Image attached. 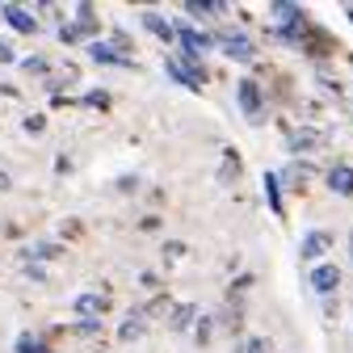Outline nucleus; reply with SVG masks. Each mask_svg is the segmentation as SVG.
I'll list each match as a JSON object with an SVG mask.
<instances>
[{"mask_svg":"<svg viewBox=\"0 0 353 353\" xmlns=\"http://www.w3.org/2000/svg\"><path fill=\"white\" fill-rule=\"evenodd\" d=\"M13 59V51H9V42H0V63H9Z\"/></svg>","mask_w":353,"mask_h":353,"instance_id":"nucleus-19","label":"nucleus"},{"mask_svg":"<svg viewBox=\"0 0 353 353\" xmlns=\"http://www.w3.org/2000/svg\"><path fill=\"white\" fill-rule=\"evenodd\" d=\"M42 68H47V59H42V55H30L26 59V72H42Z\"/></svg>","mask_w":353,"mask_h":353,"instance_id":"nucleus-18","label":"nucleus"},{"mask_svg":"<svg viewBox=\"0 0 353 353\" xmlns=\"http://www.w3.org/2000/svg\"><path fill=\"white\" fill-rule=\"evenodd\" d=\"M139 332H143V316H130V320L118 328V341H135Z\"/></svg>","mask_w":353,"mask_h":353,"instance_id":"nucleus-13","label":"nucleus"},{"mask_svg":"<svg viewBox=\"0 0 353 353\" xmlns=\"http://www.w3.org/2000/svg\"><path fill=\"white\" fill-rule=\"evenodd\" d=\"M164 68H168V76H172V80H181L185 88H202V80H206V76H202V68L194 63V55H185V59H168Z\"/></svg>","mask_w":353,"mask_h":353,"instance_id":"nucleus-1","label":"nucleus"},{"mask_svg":"<svg viewBox=\"0 0 353 353\" xmlns=\"http://www.w3.org/2000/svg\"><path fill=\"white\" fill-rule=\"evenodd\" d=\"M93 59L97 63H126V55H118L114 47H105V42H93Z\"/></svg>","mask_w":353,"mask_h":353,"instance_id":"nucleus-12","label":"nucleus"},{"mask_svg":"<svg viewBox=\"0 0 353 353\" xmlns=\"http://www.w3.org/2000/svg\"><path fill=\"white\" fill-rule=\"evenodd\" d=\"M240 353H265V341L261 336H252V341H244V349Z\"/></svg>","mask_w":353,"mask_h":353,"instance_id":"nucleus-17","label":"nucleus"},{"mask_svg":"<svg viewBox=\"0 0 353 353\" xmlns=\"http://www.w3.org/2000/svg\"><path fill=\"white\" fill-rule=\"evenodd\" d=\"M190 320H194V307L185 303V307H176V316H172V328H185Z\"/></svg>","mask_w":353,"mask_h":353,"instance_id":"nucleus-14","label":"nucleus"},{"mask_svg":"<svg viewBox=\"0 0 353 353\" xmlns=\"http://www.w3.org/2000/svg\"><path fill=\"white\" fill-rule=\"evenodd\" d=\"M185 13L190 17H214V13H223V5H219V0H190Z\"/></svg>","mask_w":353,"mask_h":353,"instance_id":"nucleus-11","label":"nucleus"},{"mask_svg":"<svg viewBox=\"0 0 353 353\" xmlns=\"http://www.w3.org/2000/svg\"><path fill=\"white\" fill-rule=\"evenodd\" d=\"M349 244H353V240H349Z\"/></svg>","mask_w":353,"mask_h":353,"instance_id":"nucleus-22","label":"nucleus"},{"mask_svg":"<svg viewBox=\"0 0 353 353\" xmlns=\"http://www.w3.org/2000/svg\"><path fill=\"white\" fill-rule=\"evenodd\" d=\"M21 353H47V345L34 341V336H21Z\"/></svg>","mask_w":353,"mask_h":353,"instance_id":"nucleus-16","label":"nucleus"},{"mask_svg":"<svg viewBox=\"0 0 353 353\" xmlns=\"http://www.w3.org/2000/svg\"><path fill=\"white\" fill-rule=\"evenodd\" d=\"M0 17H5L13 30H21V34H38V21L26 9H17V5H0Z\"/></svg>","mask_w":353,"mask_h":353,"instance_id":"nucleus-5","label":"nucleus"},{"mask_svg":"<svg viewBox=\"0 0 353 353\" xmlns=\"http://www.w3.org/2000/svg\"><path fill=\"white\" fill-rule=\"evenodd\" d=\"M76 316H84V320H101V316H105V294H97V290L80 294V299H76Z\"/></svg>","mask_w":353,"mask_h":353,"instance_id":"nucleus-3","label":"nucleus"},{"mask_svg":"<svg viewBox=\"0 0 353 353\" xmlns=\"http://www.w3.org/2000/svg\"><path fill=\"white\" fill-rule=\"evenodd\" d=\"M328 244H332V236H328V232H307V236H303V261L320 256V252H324Z\"/></svg>","mask_w":353,"mask_h":353,"instance_id":"nucleus-8","label":"nucleus"},{"mask_svg":"<svg viewBox=\"0 0 353 353\" xmlns=\"http://www.w3.org/2000/svg\"><path fill=\"white\" fill-rule=\"evenodd\" d=\"M312 143H316L312 130H294V135H290V148H312Z\"/></svg>","mask_w":353,"mask_h":353,"instance_id":"nucleus-15","label":"nucleus"},{"mask_svg":"<svg viewBox=\"0 0 353 353\" xmlns=\"http://www.w3.org/2000/svg\"><path fill=\"white\" fill-rule=\"evenodd\" d=\"M328 190L332 194H353V168H345V164H336V168H328Z\"/></svg>","mask_w":353,"mask_h":353,"instance_id":"nucleus-7","label":"nucleus"},{"mask_svg":"<svg viewBox=\"0 0 353 353\" xmlns=\"http://www.w3.org/2000/svg\"><path fill=\"white\" fill-rule=\"evenodd\" d=\"M312 286L320 294H332L341 286V270H336V265H316V270H312Z\"/></svg>","mask_w":353,"mask_h":353,"instance_id":"nucleus-4","label":"nucleus"},{"mask_svg":"<svg viewBox=\"0 0 353 353\" xmlns=\"http://www.w3.org/2000/svg\"><path fill=\"white\" fill-rule=\"evenodd\" d=\"M236 97H240L244 118H248V122H261V88H256L252 80H240V84H236Z\"/></svg>","mask_w":353,"mask_h":353,"instance_id":"nucleus-2","label":"nucleus"},{"mask_svg":"<svg viewBox=\"0 0 353 353\" xmlns=\"http://www.w3.org/2000/svg\"><path fill=\"white\" fill-rule=\"evenodd\" d=\"M219 47H223V55H232V59H252V42L244 34H223Z\"/></svg>","mask_w":353,"mask_h":353,"instance_id":"nucleus-6","label":"nucleus"},{"mask_svg":"<svg viewBox=\"0 0 353 353\" xmlns=\"http://www.w3.org/2000/svg\"><path fill=\"white\" fill-rule=\"evenodd\" d=\"M265 198H270V210L282 214V185H278V172H265Z\"/></svg>","mask_w":353,"mask_h":353,"instance_id":"nucleus-9","label":"nucleus"},{"mask_svg":"<svg viewBox=\"0 0 353 353\" xmlns=\"http://www.w3.org/2000/svg\"><path fill=\"white\" fill-rule=\"evenodd\" d=\"M143 26L156 34V38H164V42H172V21H164L160 13H143Z\"/></svg>","mask_w":353,"mask_h":353,"instance_id":"nucleus-10","label":"nucleus"},{"mask_svg":"<svg viewBox=\"0 0 353 353\" xmlns=\"http://www.w3.org/2000/svg\"><path fill=\"white\" fill-rule=\"evenodd\" d=\"M0 190H9V172H0Z\"/></svg>","mask_w":353,"mask_h":353,"instance_id":"nucleus-20","label":"nucleus"},{"mask_svg":"<svg viewBox=\"0 0 353 353\" xmlns=\"http://www.w3.org/2000/svg\"><path fill=\"white\" fill-rule=\"evenodd\" d=\"M349 21H353V9H349Z\"/></svg>","mask_w":353,"mask_h":353,"instance_id":"nucleus-21","label":"nucleus"}]
</instances>
